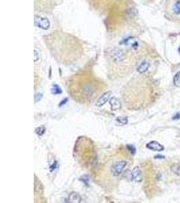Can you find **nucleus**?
I'll return each instance as SVG.
<instances>
[{"label":"nucleus","mask_w":180,"mask_h":203,"mask_svg":"<svg viewBox=\"0 0 180 203\" xmlns=\"http://www.w3.org/2000/svg\"><path fill=\"white\" fill-rule=\"evenodd\" d=\"M167 12L174 20H180V0H167Z\"/></svg>","instance_id":"obj_1"},{"label":"nucleus","mask_w":180,"mask_h":203,"mask_svg":"<svg viewBox=\"0 0 180 203\" xmlns=\"http://www.w3.org/2000/svg\"><path fill=\"white\" fill-rule=\"evenodd\" d=\"M126 165H127V162L125 161H118L114 162L110 168L111 173H112L113 176H115V177L119 176L123 172Z\"/></svg>","instance_id":"obj_2"},{"label":"nucleus","mask_w":180,"mask_h":203,"mask_svg":"<svg viewBox=\"0 0 180 203\" xmlns=\"http://www.w3.org/2000/svg\"><path fill=\"white\" fill-rule=\"evenodd\" d=\"M55 0H35V8L38 7V9L41 12L48 11L55 6Z\"/></svg>","instance_id":"obj_3"},{"label":"nucleus","mask_w":180,"mask_h":203,"mask_svg":"<svg viewBox=\"0 0 180 203\" xmlns=\"http://www.w3.org/2000/svg\"><path fill=\"white\" fill-rule=\"evenodd\" d=\"M131 177H132V181L135 182H140L142 180V171L138 166H136L133 169L131 173Z\"/></svg>","instance_id":"obj_4"},{"label":"nucleus","mask_w":180,"mask_h":203,"mask_svg":"<svg viewBox=\"0 0 180 203\" xmlns=\"http://www.w3.org/2000/svg\"><path fill=\"white\" fill-rule=\"evenodd\" d=\"M35 25L41 28L47 29L49 26V21L46 18H40V17H35Z\"/></svg>","instance_id":"obj_5"},{"label":"nucleus","mask_w":180,"mask_h":203,"mask_svg":"<svg viewBox=\"0 0 180 203\" xmlns=\"http://www.w3.org/2000/svg\"><path fill=\"white\" fill-rule=\"evenodd\" d=\"M147 148L151 150L157 152H161L163 150H164L163 146H162L161 144L156 141H151L148 142L147 144Z\"/></svg>","instance_id":"obj_6"},{"label":"nucleus","mask_w":180,"mask_h":203,"mask_svg":"<svg viewBox=\"0 0 180 203\" xmlns=\"http://www.w3.org/2000/svg\"><path fill=\"white\" fill-rule=\"evenodd\" d=\"M111 95V91H107L105 93H103V95H102L100 98H99V100L97 101V103H96V106H99V107H100V106H102L103 105H104L108 101V100L110 98V96Z\"/></svg>","instance_id":"obj_7"},{"label":"nucleus","mask_w":180,"mask_h":203,"mask_svg":"<svg viewBox=\"0 0 180 203\" xmlns=\"http://www.w3.org/2000/svg\"><path fill=\"white\" fill-rule=\"evenodd\" d=\"M68 200L69 202L78 203L81 202V198H80V195L76 192L70 193L69 196H68Z\"/></svg>","instance_id":"obj_8"},{"label":"nucleus","mask_w":180,"mask_h":203,"mask_svg":"<svg viewBox=\"0 0 180 203\" xmlns=\"http://www.w3.org/2000/svg\"><path fill=\"white\" fill-rule=\"evenodd\" d=\"M109 104L112 110H118L121 108V102L116 98H111L109 101Z\"/></svg>","instance_id":"obj_9"},{"label":"nucleus","mask_w":180,"mask_h":203,"mask_svg":"<svg viewBox=\"0 0 180 203\" xmlns=\"http://www.w3.org/2000/svg\"><path fill=\"white\" fill-rule=\"evenodd\" d=\"M150 66V64L147 62H144L141 64L138 67V71L140 72V73H144L148 69V68Z\"/></svg>","instance_id":"obj_10"},{"label":"nucleus","mask_w":180,"mask_h":203,"mask_svg":"<svg viewBox=\"0 0 180 203\" xmlns=\"http://www.w3.org/2000/svg\"><path fill=\"white\" fill-rule=\"evenodd\" d=\"M173 81V84L175 86L177 87V88L180 87V71L175 74Z\"/></svg>","instance_id":"obj_11"},{"label":"nucleus","mask_w":180,"mask_h":203,"mask_svg":"<svg viewBox=\"0 0 180 203\" xmlns=\"http://www.w3.org/2000/svg\"><path fill=\"white\" fill-rule=\"evenodd\" d=\"M62 89L60 88L57 85H54L52 88V92L54 95H57V94L62 93Z\"/></svg>","instance_id":"obj_12"},{"label":"nucleus","mask_w":180,"mask_h":203,"mask_svg":"<svg viewBox=\"0 0 180 203\" xmlns=\"http://www.w3.org/2000/svg\"><path fill=\"white\" fill-rule=\"evenodd\" d=\"M116 120L118 121L119 123H120V125H126L128 123V118L126 117H118L116 118Z\"/></svg>","instance_id":"obj_13"},{"label":"nucleus","mask_w":180,"mask_h":203,"mask_svg":"<svg viewBox=\"0 0 180 203\" xmlns=\"http://www.w3.org/2000/svg\"><path fill=\"white\" fill-rule=\"evenodd\" d=\"M35 131H36V134H37L38 135H39V136H41V135H43V134H45V127L44 126L38 127V128H36Z\"/></svg>","instance_id":"obj_14"},{"label":"nucleus","mask_w":180,"mask_h":203,"mask_svg":"<svg viewBox=\"0 0 180 203\" xmlns=\"http://www.w3.org/2000/svg\"><path fill=\"white\" fill-rule=\"evenodd\" d=\"M127 148L128 149V150L130 152V153H132V154H134L136 153V148L134 146H133V145H128L127 146Z\"/></svg>","instance_id":"obj_15"},{"label":"nucleus","mask_w":180,"mask_h":203,"mask_svg":"<svg viewBox=\"0 0 180 203\" xmlns=\"http://www.w3.org/2000/svg\"><path fill=\"white\" fill-rule=\"evenodd\" d=\"M80 180L82 181V182H84V183L86 185H88L89 177L88 175H84V176H82L81 178H80Z\"/></svg>","instance_id":"obj_16"},{"label":"nucleus","mask_w":180,"mask_h":203,"mask_svg":"<svg viewBox=\"0 0 180 203\" xmlns=\"http://www.w3.org/2000/svg\"><path fill=\"white\" fill-rule=\"evenodd\" d=\"M171 170L173 171V172L175 173L176 174L180 175V168L176 167V165H173V166H172Z\"/></svg>","instance_id":"obj_17"},{"label":"nucleus","mask_w":180,"mask_h":203,"mask_svg":"<svg viewBox=\"0 0 180 203\" xmlns=\"http://www.w3.org/2000/svg\"><path fill=\"white\" fill-rule=\"evenodd\" d=\"M43 98V95L41 93H37L35 96V102H37L40 101Z\"/></svg>","instance_id":"obj_18"},{"label":"nucleus","mask_w":180,"mask_h":203,"mask_svg":"<svg viewBox=\"0 0 180 203\" xmlns=\"http://www.w3.org/2000/svg\"><path fill=\"white\" fill-rule=\"evenodd\" d=\"M173 120H180V112H177L176 114V115L173 117Z\"/></svg>","instance_id":"obj_19"},{"label":"nucleus","mask_w":180,"mask_h":203,"mask_svg":"<svg viewBox=\"0 0 180 203\" xmlns=\"http://www.w3.org/2000/svg\"><path fill=\"white\" fill-rule=\"evenodd\" d=\"M155 158H164V156L161 155H157V156H155Z\"/></svg>","instance_id":"obj_20"},{"label":"nucleus","mask_w":180,"mask_h":203,"mask_svg":"<svg viewBox=\"0 0 180 203\" xmlns=\"http://www.w3.org/2000/svg\"><path fill=\"white\" fill-rule=\"evenodd\" d=\"M179 52H180V47H179Z\"/></svg>","instance_id":"obj_21"}]
</instances>
